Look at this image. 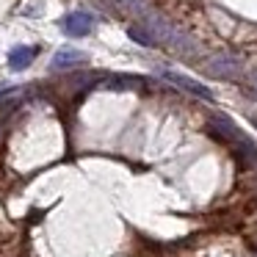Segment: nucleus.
Instances as JSON below:
<instances>
[{
	"mask_svg": "<svg viewBox=\"0 0 257 257\" xmlns=\"http://www.w3.org/2000/svg\"><path fill=\"white\" fill-rule=\"evenodd\" d=\"M127 34H130V39H136L139 45H144V47H152V45H155V39H152V34H150L147 28L141 31V28H136V25H130Z\"/></svg>",
	"mask_w": 257,
	"mask_h": 257,
	"instance_id": "obj_9",
	"label": "nucleus"
},
{
	"mask_svg": "<svg viewBox=\"0 0 257 257\" xmlns=\"http://www.w3.org/2000/svg\"><path fill=\"white\" fill-rule=\"evenodd\" d=\"M119 9H122L124 14H130V17H141V14L147 12V0H113Z\"/></svg>",
	"mask_w": 257,
	"mask_h": 257,
	"instance_id": "obj_8",
	"label": "nucleus"
},
{
	"mask_svg": "<svg viewBox=\"0 0 257 257\" xmlns=\"http://www.w3.org/2000/svg\"><path fill=\"white\" fill-rule=\"evenodd\" d=\"M139 20H141V25H144V28L152 34V39L161 42V45H166L169 50L180 53V56H199V47L194 45V39H191V36H185L183 31H177L172 23H169V20H163L158 12L147 9Z\"/></svg>",
	"mask_w": 257,
	"mask_h": 257,
	"instance_id": "obj_1",
	"label": "nucleus"
},
{
	"mask_svg": "<svg viewBox=\"0 0 257 257\" xmlns=\"http://www.w3.org/2000/svg\"><path fill=\"white\" fill-rule=\"evenodd\" d=\"M61 28L67 36H75V39H80V36H89L91 28H94V20H91L89 12H69L67 17L61 20Z\"/></svg>",
	"mask_w": 257,
	"mask_h": 257,
	"instance_id": "obj_3",
	"label": "nucleus"
},
{
	"mask_svg": "<svg viewBox=\"0 0 257 257\" xmlns=\"http://www.w3.org/2000/svg\"><path fill=\"white\" fill-rule=\"evenodd\" d=\"M205 69L213 75V78H238L240 69H243V64H240L238 58H232V56H216V58H210V64H207Z\"/></svg>",
	"mask_w": 257,
	"mask_h": 257,
	"instance_id": "obj_5",
	"label": "nucleus"
},
{
	"mask_svg": "<svg viewBox=\"0 0 257 257\" xmlns=\"http://www.w3.org/2000/svg\"><path fill=\"white\" fill-rule=\"evenodd\" d=\"M210 130H213V136H216V139H221V141H227V144L235 147V155L240 158V163H246V166L257 163V144L229 116L216 113V116L210 119Z\"/></svg>",
	"mask_w": 257,
	"mask_h": 257,
	"instance_id": "obj_2",
	"label": "nucleus"
},
{
	"mask_svg": "<svg viewBox=\"0 0 257 257\" xmlns=\"http://www.w3.org/2000/svg\"><path fill=\"white\" fill-rule=\"evenodd\" d=\"M86 61H89V56H86L83 50L64 47V50H58L56 56H53L50 69H72V67H80V64H86Z\"/></svg>",
	"mask_w": 257,
	"mask_h": 257,
	"instance_id": "obj_6",
	"label": "nucleus"
},
{
	"mask_svg": "<svg viewBox=\"0 0 257 257\" xmlns=\"http://www.w3.org/2000/svg\"><path fill=\"white\" fill-rule=\"evenodd\" d=\"M251 124H254V127H257V116H251Z\"/></svg>",
	"mask_w": 257,
	"mask_h": 257,
	"instance_id": "obj_11",
	"label": "nucleus"
},
{
	"mask_svg": "<svg viewBox=\"0 0 257 257\" xmlns=\"http://www.w3.org/2000/svg\"><path fill=\"white\" fill-rule=\"evenodd\" d=\"M161 78L169 80V83H174V86H180L183 91H191V94L202 97V100H210V102L216 100L213 91L207 89V86H202L199 80H194V78H185V75H180V72H161Z\"/></svg>",
	"mask_w": 257,
	"mask_h": 257,
	"instance_id": "obj_4",
	"label": "nucleus"
},
{
	"mask_svg": "<svg viewBox=\"0 0 257 257\" xmlns=\"http://www.w3.org/2000/svg\"><path fill=\"white\" fill-rule=\"evenodd\" d=\"M34 58H36V47L17 45V47H12V53H9V67H12L14 72H20V69H25Z\"/></svg>",
	"mask_w": 257,
	"mask_h": 257,
	"instance_id": "obj_7",
	"label": "nucleus"
},
{
	"mask_svg": "<svg viewBox=\"0 0 257 257\" xmlns=\"http://www.w3.org/2000/svg\"><path fill=\"white\" fill-rule=\"evenodd\" d=\"M251 89H254V94H257V69L251 72Z\"/></svg>",
	"mask_w": 257,
	"mask_h": 257,
	"instance_id": "obj_10",
	"label": "nucleus"
}]
</instances>
